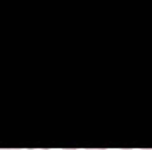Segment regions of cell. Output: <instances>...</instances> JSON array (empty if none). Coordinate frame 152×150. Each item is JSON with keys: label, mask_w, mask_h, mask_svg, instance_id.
<instances>
[{"label": "cell", "mask_w": 152, "mask_h": 150, "mask_svg": "<svg viewBox=\"0 0 152 150\" xmlns=\"http://www.w3.org/2000/svg\"><path fill=\"white\" fill-rule=\"evenodd\" d=\"M87 150H104V149H87Z\"/></svg>", "instance_id": "obj_2"}, {"label": "cell", "mask_w": 152, "mask_h": 150, "mask_svg": "<svg viewBox=\"0 0 152 150\" xmlns=\"http://www.w3.org/2000/svg\"><path fill=\"white\" fill-rule=\"evenodd\" d=\"M120 150H133V149H120Z\"/></svg>", "instance_id": "obj_4"}, {"label": "cell", "mask_w": 152, "mask_h": 150, "mask_svg": "<svg viewBox=\"0 0 152 150\" xmlns=\"http://www.w3.org/2000/svg\"><path fill=\"white\" fill-rule=\"evenodd\" d=\"M27 150H50V149H27Z\"/></svg>", "instance_id": "obj_1"}, {"label": "cell", "mask_w": 152, "mask_h": 150, "mask_svg": "<svg viewBox=\"0 0 152 150\" xmlns=\"http://www.w3.org/2000/svg\"><path fill=\"white\" fill-rule=\"evenodd\" d=\"M62 150H78V149H62Z\"/></svg>", "instance_id": "obj_3"}, {"label": "cell", "mask_w": 152, "mask_h": 150, "mask_svg": "<svg viewBox=\"0 0 152 150\" xmlns=\"http://www.w3.org/2000/svg\"><path fill=\"white\" fill-rule=\"evenodd\" d=\"M142 150H152V149H142Z\"/></svg>", "instance_id": "obj_5"}]
</instances>
